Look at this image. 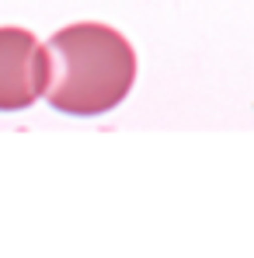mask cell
I'll return each instance as SVG.
<instances>
[{
  "label": "cell",
  "instance_id": "obj_2",
  "mask_svg": "<svg viewBox=\"0 0 254 258\" xmlns=\"http://www.w3.org/2000/svg\"><path fill=\"white\" fill-rule=\"evenodd\" d=\"M49 87V52L25 28H0V112L35 105Z\"/></svg>",
  "mask_w": 254,
  "mask_h": 258
},
{
  "label": "cell",
  "instance_id": "obj_1",
  "mask_svg": "<svg viewBox=\"0 0 254 258\" xmlns=\"http://www.w3.org/2000/svg\"><path fill=\"white\" fill-rule=\"evenodd\" d=\"M45 98L66 115H105L136 84V52L108 25H66L49 42Z\"/></svg>",
  "mask_w": 254,
  "mask_h": 258
}]
</instances>
